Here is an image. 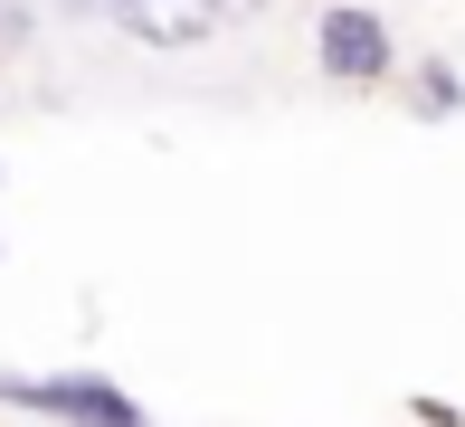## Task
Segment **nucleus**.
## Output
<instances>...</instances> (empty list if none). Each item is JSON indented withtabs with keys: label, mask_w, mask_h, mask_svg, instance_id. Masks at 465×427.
<instances>
[{
	"label": "nucleus",
	"mask_w": 465,
	"mask_h": 427,
	"mask_svg": "<svg viewBox=\"0 0 465 427\" xmlns=\"http://www.w3.org/2000/svg\"><path fill=\"white\" fill-rule=\"evenodd\" d=\"M0 409H38V418H67V427H153L114 380H86V371H67V380H0Z\"/></svg>",
	"instance_id": "nucleus-1"
},
{
	"label": "nucleus",
	"mask_w": 465,
	"mask_h": 427,
	"mask_svg": "<svg viewBox=\"0 0 465 427\" xmlns=\"http://www.w3.org/2000/svg\"><path fill=\"white\" fill-rule=\"evenodd\" d=\"M313 57H323V76L371 85V76H390V29H380L371 10H323V38H313Z\"/></svg>",
	"instance_id": "nucleus-2"
},
{
	"label": "nucleus",
	"mask_w": 465,
	"mask_h": 427,
	"mask_svg": "<svg viewBox=\"0 0 465 427\" xmlns=\"http://www.w3.org/2000/svg\"><path fill=\"white\" fill-rule=\"evenodd\" d=\"M104 10H114L143 48H200V38H219L228 0H104Z\"/></svg>",
	"instance_id": "nucleus-3"
}]
</instances>
